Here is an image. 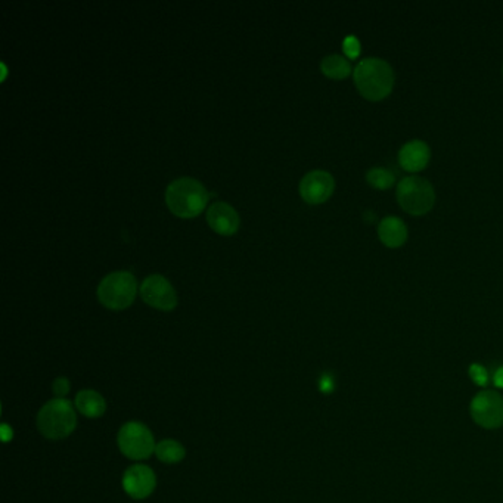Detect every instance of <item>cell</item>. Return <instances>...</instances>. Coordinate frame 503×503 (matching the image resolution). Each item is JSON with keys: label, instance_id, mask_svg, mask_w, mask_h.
Instances as JSON below:
<instances>
[{"label": "cell", "instance_id": "1", "mask_svg": "<svg viewBox=\"0 0 503 503\" xmlns=\"http://www.w3.org/2000/svg\"><path fill=\"white\" fill-rule=\"evenodd\" d=\"M353 77L360 95L373 102L387 98L394 87V71L381 58L362 59L353 71Z\"/></svg>", "mask_w": 503, "mask_h": 503}, {"label": "cell", "instance_id": "2", "mask_svg": "<svg viewBox=\"0 0 503 503\" xmlns=\"http://www.w3.org/2000/svg\"><path fill=\"white\" fill-rule=\"evenodd\" d=\"M208 203L204 185L192 178H180L166 189V204L174 216L182 219L196 217Z\"/></svg>", "mask_w": 503, "mask_h": 503}, {"label": "cell", "instance_id": "3", "mask_svg": "<svg viewBox=\"0 0 503 503\" xmlns=\"http://www.w3.org/2000/svg\"><path fill=\"white\" fill-rule=\"evenodd\" d=\"M37 428L49 440H62L72 434L77 425L71 401L65 398H54L40 409L37 415Z\"/></svg>", "mask_w": 503, "mask_h": 503}, {"label": "cell", "instance_id": "4", "mask_svg": "<svg viewBox=\"0 0 503 503\" xmlns=\"http://www.w3.org/2000/svg\"><path fill=\"white\" fill-rule=\"evenodd\" d=\"M137 282L130 272H112L100 281L98 298L109 310L127 309L136 297Z\"/></svg>", "mask_w": 503, "mask_h": 503}, {"label": "cell", "instance_id": "5", "mask_svg": "<svg viewBox=\"0 0 503 503\" xmlns=\"http://www.w3.org/2000/svg\"><path fill=\"white\" fill-rule=\"evenodd\" d=\"M398 206L412 216H424L435 203L433 185L419 176H408L397 185Z\"/></svg>", "mask_w": 503, "mask_h": 503}, {"label": "cell", "instance_id": "6", "mask_svg": "<svg viewBox=\"0 0 503 503\" xmlns=\"http://www.w3.org/2000/svg\"><path fill=\"white\" fill-rule=\"evenodd\" d=\"M121 454L133 461H144L155 454L154 435L146 425L141 422H127L121 426L117 437Z\"/></svg>", "mask_w": 503, "mask_h": 503}, {"label": "cell", "instance_id": "7", "mask_svg": "<svg viewBox=\"0 0 503 503\" xmlns=\"http://www.w3.org/2000/svg\"><path fill=\"white\" fill-rule=\"evenodd\" d=\"M471 417L486 430H496L503 425V397L495 389H483L471 401Z\"/></svg>", "mask_w": 503, "mask_h": 503}, {"label": "cell", "instance_id": "8", "mask_svg": "<svg viewBox=\"0 0 503 503\" xmlns=\"http://www.w3.org/2000/svg\"><path fill=\"white\" fill-rule=\"evenodd\" d=\"M141 297L148 306L162 311H171L178 306V294L161 274L148 276L141 285Z\"/></svg>", "mask_w": 503, "mask_h": 503}, {"label": "cell", "instance_id": "9", "mask_svg": "<svg viewBox=\"0 0 503 503\" xmlns=\"http://www.w3.org/2000/svg\"><path fill=\"white\" fill-rule=\"evenodd\" d=\"M335 180L332 174L323 170L307 173L300 182V195L309 204H322L334 194Z\"/></svg>", "mask_w": 503, "mask_h": 503}, {"label": "cell", "instance_id": "10", "mask_svg": "<svg viewBox=\"0 0 503 503\" xmlns=\"http://www.w3.org/2000/svg\"><path fill=\"white\" fill-rule=\"evenodd\" d=\"M155 472L146 465H133L123 475V488L130 497L146 499L155 490Z\"/></svg>", "mask_w": 503, "mask_h": 503}, {"label": "cell", "instance_id": "11", "mask_svg": "<svg viewBox=\"0 0 503 503\" xmlns=\"http://www.w3.org/2000/svg\"><path fill=\"white\" fill-rule=\"evenodd\" d=\"M210 228L219 235L231 236L240 229V216L236 210L226 203H215L207 211Z\"/></svg>", "mask_w": 503, "mask_h": 503}, {"label": "cell", "instance_id": "12", "mask_svg": "<svg viewBox=\"0 0 503 503\" xmlns=\"http://www.w3.org/2000/svg\"><path fill=\"white\" fill-rule=\"evenodd\" d=\"M431 158L430 146L424 141H410L401 146L398 153V164L406 171L417 173L428 166Z\"/></svg>", "mask_w": 503, "mask_h": 503}, {"label": "cell", "instance_id": "13", "mask_svg": "<svg viewBox=\"0 0 503 503\" xmlns=\"http://www.w3.org/2000/svg\"><path fill=\"white\" fill-rule=\"evenodd\" d=\"M378 236L388 248H398L408 241V228L398 217H385L378 226Z\"/></svg>", "mask_w": 503, "mask_h": 503}, {"label": "cell", "instance_id": "14", "mask_svg": "<svg viewBox=\"0 0 503 503\" xmlns=\"http://www.w3.org/2000/svg\"><path fill=\"white\" fill-rule=\"evenodd\" d=\"M75 408L86 418H100L107 410V401L95 389H83L75 396Z\"/></svg>", "mask_w": 503, "mask_h": 503}, {"label": "cell", "instance_id": "15", "mask_svg": "<svg viewBox=\"0 0 503 503\" xmlns=\"http://www.w3.org/2000/svg\"><path fill=\"white\" fill-rule=\"evenodd\" d=\"M320 70L326 75V77L334 79V80L347 79L351 74V71H353L351 70V64L348 62V59H346L344 56H339V55H330V56L323 58L322 64H320Z\"/></svg>", "mask_w": 503, "mask_h": 503}, {"label": "cell", "instance_id": "16", "mask_svg": "<svg viewBox=\"0 0 503 503\" xmlns=\"http://www.w3.org/2000/svg\"><path fill=\"white\" fill-rule=\"evenodd\" d=\"M186 455L185 451V447L179 443L176 442V440H171V438H167V440H162V442H160L155 447V456L164 463H179L180 461H183Z\"/></svg>", "mask_w": 503, "mask_h": 503}, {"label": "cell", "instance_id": "17", "mask_svg": "<svg viewBox=\"0 0 503 503\" xmlns=\"http://www.w3.org/2000/svg\"><path fill=\"white\" fill-rule=\"evenodd\" d=\"M366 180L371 186L376 187V189H388V187H392L394 185L396 178L393 171L382 167H373L368 171Z\"/></svg>", "mask_w": 503, "mask_h": 503}, {"label": "cell", "instance_id": "18", "mask_svg": "<svg viewBox=\"0 0 503 503\" xmlns=\"http://www.w3.org/2000/svg\"><path fill=\"white\" fill-rule=\"evenodd\" d=\"M468 372H470V378L475 382V385L486 387L488 384V381L492 380L490 378L487 369L483 366V364H479V363L471 364Z\"/></svg>", "mask_w": 503, "mask_h": 503}, {"label": "cell", "instance_id": "19", "mask_svg": "<svg viewBox=\"0 0 503 503\" xmlns=\"http://www.w3.org/2000/svg\"><path fill=\"white\" fill-rule=\"evenodd\" d=\"M343 49L344 54L350 58V59H356L360 55V42L356 36H347L344 42H343Z\"/></svg>", "mask_w": 503, "mask_h": 503}, {"label": "cell", "instance_id": "20", "mask_svg": "<svg viewBox=\"0 0 503 503\" xmlns=\"http://www.w3.org/2000/svg\"><path fill=\"white\" fill-rule=\"evenodd\" d=\"M70 381L67 378H64V376H61V378H56L54 381V393L55 396H58V398H64L68 393H70Z\"/></svg>", "mask_w": 503, "mask_h": 503}, {"label": "cell", "instance_id": "21", "mask_svg": "<svg viewBox=\"0 0 503 503\" xmlns=\"http://www.w3.org/2000/svg\"><path fill=\"white\" fill-rule=\"evenodd\" d=\"M319 387H320V389H322L323 393H331V392H332L334 381H332V378H331V376H330L328 373H325V375L322 376L320 381H319Z\"/></svg>", "mask_w": 503, "mask_h": 503}, {"label": "cell", "instance_id": "22", "mask_svg": "<svg viewBox=\"0 0 503 503\" xmlns=\"http://www.w3.org/2000/svg\"><path fill=\"white\" fill-rule=\"evenodd\" d=\"M492 381H493V384H495L496 388H503V366H500V368L495 372V375L492 376Z\"/></svg>", "mask_w": 503, "mask_h": 503}, {"label": "cell", "instance_id": "23", "mask_svg": "<svg viewBox=\"0 0 503 503\" xmlns=\"http://www.w3.org/2000/svg\"><path fill=\"white\" fill-rule=\"evenodd\" d=\"M2 434H3V442L6 443L8 440H9L8 434H10V435H12V431L9 430V426H8V425H3V426H2Z\"/></svg>", "mask_w": 503, "mask_h": 503}]
</instances>
